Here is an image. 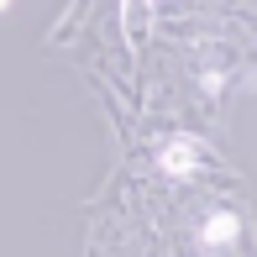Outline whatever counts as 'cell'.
<instances>
[{
    "mask_svg": "<svg viewBox=\"0 0 257 257\" xmlns=\"http://www.w3.org/2000/svg\"><path fill=\"white\" fill-rule=\"evenodd\" d=\"M236 241H241V215L236 210H210L200 226V247L210 257H226V252H236Z\"/></svg>",
    "mask_w": 257,
    "mask_h": 257,
    "instance_id": "cell-1",
    "label": "cell"
},
{
    "mask_svg": "<svg viewBox=\"0 0 257 257\" xmlns=\"http://www.w3.org/2000/svg\"><path fill=\"white\" fill-rule=\"evenodd\" d=\"M158 168L168 173V179H194V173H200V142H189V137H173V142H163Z\"/></svg>",
    "mask_w": 257,
    "mask_h": 257,
    "instance_id": "cell-2",
    "label": "cell"
}]
</instances>
